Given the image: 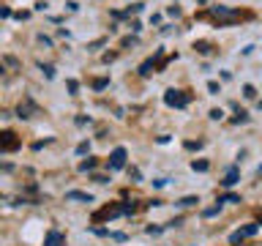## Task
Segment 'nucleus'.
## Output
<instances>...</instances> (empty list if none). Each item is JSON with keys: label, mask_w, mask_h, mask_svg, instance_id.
I'll return each instance as SVG.
<instances>
[{"label": "nucleus", "mask_w": 262, "mask_h": 246, "mask_svg": "<svg viewBox=\"0 0 262 246\" xmlns=\"http://www.w3.org/2000/svg\"><path fill=\"white\" fill-rule=\"evenodd\" d=\"M63 243H66V235L60 230H52V233H47V238H44V246H63Z\"/></svg>", "instance_id": "7"}, {"label": "nucleus", "mask_w": 262, "mask_h": 246, "mask_svg": "<svg viewBox=\"0 0 262 246\" xmlns=\"http://www.w3.org/2000/svg\"><path fill=\"white\" fill-rule=\"evenodd\" d=\"M219 213H221V202H219V205H213V208H205V211H202V216H205V219H213V216H219Z\"/></svg>", "instance_id": "11"}, {"label": "nucleus", "mask_w": 262, "mask_h": 246, "mask_svg": "<svg viewBox=\"0 0 262 246\" xmlns=\"http://www.w3.org/2000/svg\"><path fill=\"white\" fill-rule=\"evenodd\" d=\"M208 167H210V164L202 161V159H200V161H196V159L191 161V170H194V172H208Z\"/></svg>", "instance_id": "12"}, {"label": "nucleus", "mask_w": 262, "mask_h": 246, "mask_svg": "<svg viewBox=\"0 0 262 246\" xmlns=\"http://www.w3.org/2000/svg\"><path fill=\"white\" fill-rule=\"evenodd\" d=\"M131 44H137V38H134V36H128V38H123V47H131Z\"/></svg>", "instance_id": "32"}, {"label": "nucleus", "mask_w": 262, "mask_h": 246, "mask_svg": "<svg viewBox=\"0 0 262 246\" xmlns=\"http://www.w3.org/2000/svg\"><path fill=\"white\" fill-rule=\"evenodd\" d=\"M66 200H74V202H93V194H88V192H69V194H66Z\"/></svg>", "instance_id": "8"}, {"label": "nucleus", "mask_w": 262, "mask_h": 246, "mask_svg": "<svg viewBox=\"0 0 262 246\" xmlns=\"http://www.w3.org/2000/svg\"><path fill=\"white\" fill-rule=\"evenodd\" d=\"M243 96H246V98H254V96H257V90H254V85H243Z\"/></svg>", "instance_id": "20"}, {"label": "nucleus", "mask_w": 262, "mask_h": 246, "mask_svg": "<svg viewBox=\"0 0 262 246\" xmlns=\"http://www.w3.org/2000/svg\"><path fill=\"white\" fill-rule=\"evenodd\" d=\"M0 170H6V172H11L14 167H11V164H0Z\"/></svg>", "instance_id": "35"}, {"label": "nucleus", "mask_w": 262, "mask_h": 246, "mask_svg": "<svg viewBox=\"0 0 262 246\" xmlns=\"http://www.w3.org/2000/svg\"><path fill=\"white\" fill-rule=\"evenodd\" d=\"M194 49H196V52H202V55H208L210 52V44H208V41H196Z\"/></svg>", "instance_id": "15"}, {"label": "nucleus", "mask_w": 262, "mask_h": 246, "mask_svg": "<svg viewBox=\"0 0 262 246\" xmlns=\"http://www.w3.org/2000/svg\"><path fill=\"white\" fill-rule=\"evenodd\" d=\"M19 148V139H16L14 131H3L0 134V151H16Z\"/></svg>", "instance_id": "5"}, {"label": "nucleus", "mask_w": 262, "mask_h": 246, "mask_svg": "<svg viewBox=\"0 0 262 246\" xmlns=\"http://www.w3.org/2000/svg\"><path fill=\"white\" fill-rule=\"evenodd\" d=\"M237 178H241V170H237V167H229L227 178L221 180V183H224V186H235V183H237Z\"/></svg>", "instance_id": "9"}, {"label": "nucleus", "mask_w": 262, "mask_h": 246, "mask_svg": "<svg viewBox=\"0 0 262 246\" xmlns=\"http://www.w3.org/2000/svg\"><path fill=\"white\" fill-rule=\"evenodd\" d=\"M186 148H188V151H200V148H202V139H196V142H194V139H188Z\"/></svg>", "instance_id": "21"}, {"label": "nucleus", "mask_w": 262, "mask_h": 246, "mask_svg": "<svg viewBox=\"0 0 262 246\" xmlns=\"http://www.w3.org/2000/svg\"><path fill=\"white\" fill-rule=\"evenodd\" d=\"M66 6H69V11L74 14V11H79V3H74V0H71V3H66Z\"/></svg>", "instance_id": "33"}, {"label": "nucleus", "mask_w": 262, "mask_h": 246, "mask_svg": "<svg viewBox=\"0 0 262 246\" xmlns=\"http://www.w3.org/2000/svg\"><path fill=\"white\" fill-rule=\"evenodd\" d=\"M208 14L219 22V28H224V25H232V22H237V19L243 16L241 11H237V8H229V6H210Z\"/></svg>", "instance_id": "1"}, {"label": "nucleus", "mask_w": 262, "mask_h": 246, "mask_svg": "<svg viewBox=\"0 0 262 246\" xmlns=\"http://www.w3.org/2000/svg\"><path fill=\"white\" fill-rule=\"evenodd\" d=\"M98 47H104V38H98V41H93V44H88V49H98Z\"/></svg>", "instance_id": "31"}, {"label": "nucleus", "mask_w": 262, "mask_h": 246, "mask_svg": "<svg viewBox=\"0 0 262 246\" xmlns=\"http://www.w3.org/2000/svg\"><path fill=\"white\" fill-rule=\"evenodd\" d=\"M142 8H145L142 3H134V6H128V8H126V14H128V16H131V14H139Z\"/></svg>", "instance_id": "19"}, {"label": "nucleus", "mask_w": 262, "mask_h": 246, "mask_svg": "<svg viewBox=\"0 0 262 246\" xmlns=\"http://www.w3.org/2000/svg\"><path fill=\"white\" fill-rule=\"evenodd\" d=\"M106 85H110V79H106V77H98V79L93 82V88H96V90H104Z\"/></svg>", "instance_id": "17"}, {"label": "nucleus", "mask_w": 262, "mask_h": 246, "mask_svg": "<svg viewBox=\"0 0 262 246\" xmlns=\"http://www.w3.org/2000/svg\"><path fill=\"white\" fill-rule=\"evenodd\" d=\"M145 233H147V235H159V233H161V227H153V224H150V227L145 230Z\"/></svg>", "instance_id": "30"}, {"label": "nucleus", "mask_w": 262, "mask_h": 246, "mask_svg": "<svg viewBox=\"0 0 262 246\" xmlns=\"http://www.w3.org/2000/svg\"><path fill=\"white\" fill-rule=\"evenodd\" d=\"M88 151H90V142H79L77 145V156H85Z\"/></svg>", "instance_id": "22"}, {"label": "nucleus", "mask_w": 262, "mask_h": 246, "mask_svg": "<svg viewBox=\"0 0 262 246\" xmlns=\"http://www.w3.org/2000/svg\"><path fill=\"white\" fill-rule=\"evenodd\" d=\"M208 90H210V93H219L221 88H219V82H213V79H210V82H208Z\"/></svg>", "instance_id": "26"}, {"label": "nucleus", "mask_w": 262, "mask_h": 246, "mask_svg": "<svg viewBox=\"0 0 262 246\" xmlns=\"http://www.w3.org/2000/svg\"><path fill=\"white\" fill-rule=\"evenodd\" d=\"M66 85H69L71 96H77V90H79V82H77V79H69V82H66Z\"/></svg>", "instance_id": "23"}, {"label": "nucleus", "mask_w": 262, "mask_h": 246, "mask_svg": "<svg viewBox=\"0 0 262 246\" xmlns=\"http://www.w3.org/2000/svg\"><path fill=\"white\" fill-rule=\"evenodd\" d=\"M219 202H241V197L237 194H224V197H219Z\"/></svg>", "instance_id": "18"}, {"label": "nucleus", "mask_w": 262, "mask_h": 246, "mask_svg": "<svg viewBox=\"0 0 262 246\" xmlns=\"http://www.w3.org/2000/svg\"><path fill=\"white\" fill-rule=\"evenodd\" d=\"M0 71H3V66H0Z\"/></svg>", "instance_id": "36"}, {"label": "nucleus", "mask_w": 262, "mask_h": 246, "mask_svg": "<svg viewBox=\"0 0 262 246\" xmlns=\"http://www.w3.org/2000/svg\"><path fill=\"white\" fill-rule=\"evenodd\" d=\"M156 66V57H147V60L139 66V74H142V77H147V74H150V69Z\"/></svg>", "instance_id": "10"}, {"label": "nucleus", "mask_w": 262, "mask_h": 246, "mask_svg": "<svg viewBox=\"0 0 262 246\" xmlns=\"http://www.w3.org/2000/svg\"><path fill=\"white\" fill-rule=\"evenodd\" d=\"M164 101H167L169 107H178V110H183V107L188 104V93H186V90H175V88H169L167 93H164Z\"/></svg>", "instance_id": "2"}, {"label": "nucleus", "mask_w": 262, "mask_h": 246, "mask_svg": "<svg viewBox=\"0 0 262 246\" xmlns=\"http://www.w3.org/2000/svg\"><path fill=\"white\" fill-rule=\"evenodd\" d=\"M38 41H41V44H47V47H52V38H49V36H44V33L38 36Z\"/></svg>", "instance_id": "29"}, {"label": "nucleus", "mask_w": 262, "mask_h": 246, "mask_svg": "<svg viewBox=\"0 0 262 246\" xmlns=\"http://www.w3.org/2000/svg\"><path fill=\"white\" fill-rule=\"evenodd\" d=\"M257 224H246V227H241V230H235L232 235H229V243H241L243 238H251V235H257Z\"/></svg>", "instance_id": "4"}, {"label": "nucleus", "mask_w": 262, "mask_h": 246, "mask_svg": "<svg viewBox=\"0 0 262 246\" xmlns=\"http://www.w3.org/2000/svg\"><path fill=\"white\" fill-rule=\"evenodd\" d=\"M208 115H210V120H221V118H224V112H221V110H210Z\"/></svg>", "instance_id": "25"}, {"label": "nucleus", "mask_w": 262, "mask_h": 246, "mask_svg": "<svg viewBox=\"0 0 262 246\" xmlns=\"http://www.w3.org/2000/svg\"><path fill=\"white\" fill-rule=\"evenodd\" d=\"M115 57H118V55H115V52H106V55H104V63H112Z\"/></svg>", "instance_id": "34"}, {"label": "nucleus", "mask_w": 262, "mask_h": 246, "mask_svg": "<svg viewBox=\"0 0 262 246\" xmlns=\"http://www.w3.org/2000/svg\"><path fill=\"white\" fill-rule=\"evenodd\" d=\"M246 120H249V115H246L243 110H241V112H237L235 118H232V123H246Z\"/></svg>", "instance_id": "24"}, {"label": "nucleus", "mask_w": 262, "mask_h": 246, "mask_svg": "<svg viewBox=\"0 0 262 246\" xmlns=\"http://www.w3.org/2000/svg\"><path fill=\"white\" fill-rule=\"evenodd\" d=\"M200 202V197H183V200H178L180 208H188V205H196Z\"/></svg>", "instance_id": "13"}, {"label": "nucleus", "mask_w": 262, "mask_h": 246, "mask_svg": "<svg viewBox=\"0 0 262 246\" xmlns=\"http://www.w3.org/2000/svg\"><path fill=\"white\" fill-rule=\"evenodd\" d=\"M8 16H11V8L3 6V8H0V19H8Z\"/></svg>", "instance_id": "27"}, {"label": "nucleus", "mask_w": 262, "mask_h": 246, "mask_svg": "<svg viewBox=\"0 0 262 246\" xmlns=\"http://www.w3.org/2000/svg\"><path fill=\"white\" fill-rule=\"evenodd\" d=\"M38 69L44 71V77H47V79H55V69H52V66H44V63H38Z\"/></svg>", "instance_id": "16"}, {"label": "nucleus", "mask_w": 262, "mask_h": 246, "mask_svg": "<svg viewBox=\"0 0 262 246\" xmlns=\"http://www.w3.org/2000/svg\"><path fill=\"white\" fill-rule=\"evenodd\" d=\"M126 148H115V151L110 153V161H106V167L110 170H123L126 167Z\"/></svg>", "instance_id": "3"}, {"label": "nucleus", "mask_w": 262, "mask_h": 246, "mask_svg": "<svg viewBox=\"0 0 262 246\" xmlns=\"http://www.w3.org/2000/svg\"><path fill=\"white\" fill-rule=\"evenodd\" d=\"M96 167V159H85V161H79V172H88V170H93Z\"/></svg>", "instance_id": "14"}, {"label": "nucleus", "mask_w": 262, "mask_h": 246, "mask_svg": "<svg viewBox=\"0 0 262 246\" xmlns=\"http://www.w3.org/2000/svg\"><path fill=\"white\" fill-rule=\"evenodd\" d=\"M167 14H169V16H180V8H178V6H169Z\"/></svg>", "instance_id": "28"}, {"label": "nucleus", "mask_w": 262, "mask_h": 246, "mask_svg": "<svg viewBox=\"0 0 262 246\" xmlns=\"http://www.w3.org/2000/svg\"><path fill=\"white\" fill-rule=\"evenodd\" d=\"M120 213H123V205H118V202H115V205H106V208H101V211L96 213V221H98V219H115V216H120Z\"/></svg>", "instance_id": "6"}]
</instances>
